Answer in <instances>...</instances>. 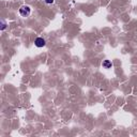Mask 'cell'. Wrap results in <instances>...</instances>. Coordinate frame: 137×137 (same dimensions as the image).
Segmentation results:
<instances>
[{
  "instance_id": "3957f363",
  "label": "cell",
  "mask_w": 137,
  "mask_h": 137,
  "mask_svg": "<svg viewBox=\"0 0 137 137\" xmlns=\"http://www.w3.org/2000/svg\"><path fill=\"white\" fill-rule=\"evenodd\" d=\"M102 65H103V68H105V69H111L112 68V62L110 60H105V61H103Z\"/></svg>"
},
{
  "instance_id": "6da1fadb",
  "label": "cell",
  "mask_w": 137,
  "mask_h": 137,
  "mask_svg": "<svg viewBox=\"0 0 137 137\" xmlns=\"http://www.w3.org/2000/svg\"><path fill=\"white\" fill-rule=\"evenodd\" d=\"M31 13V9L29 5H22L20 9H19V14L23 16V17H27L29 16Z\"/></svg>"
},
{
  "instance_id": "277c9868",
  "label": "cell",
  "mask_w": 137,
  "mask_h": 137,
  "mask_svg": "<svg viewBox=\"0 0 137 137\" xmlns=\"http://www.w3.org/2000/svg\"><path fill=\"white\" fill-rule=\"evenodd\" d=\"M5 28H7V25H5L4 22H2V24H1V30H4Z\"/></svg>"
},
{
  "instance_id": "5b68a950",
  "label": "cell",
  "mask_w": 137,
  "mask_h": 137,
  "mask_svg": "<svg viewBox=\"0 0 137 137\" xmlns=\"http://www.w3.org/2000/svg\"><path fill=\"white\" fill-rule=\"evenodd\" d=\"M44 1H45L47 4H51V3H54V1H55V0H44Z\"/></svg>"
},
{
  "instance_id": "7a4b0ae2",
  "label": "cell",
  "mask_w": 137,
  "mask_h": 137,
  "mask_svg": "<svg viewBox=\"0 0 137 137\" xmlns=\"http://www.w3.org/2000/svg\"><path fill=\"white\" fill-rule=\"evenodd\" d=\"M34 45L39 47V48H41V47H44L46 45V41L43 38H37L34 41Z\"/></svg>"
}]
</instances>
